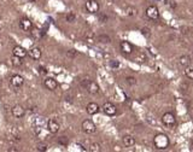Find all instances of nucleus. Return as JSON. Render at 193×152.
I'll return each instance as SVG.
<instances>
[{
  "mask_svg": "<svg viewBox=\"0 0 193 152\" xmlns=\"http://www.w3.org/2000/svg\"><path fill=\"white\" fill-rule=\"evenodd\" d=\"M153 144H155L156 149H158V150H165V149H168L170 141H169V138H168L165 134H162L161 133V134L155 135V138H153Z\"/></svg>",
  "mask_w": 193,
  "mask_h": 152,
  "instance_id": "obj_1",
  "label": "nucleus"
},
{
  "mask_svg": "<svg viewBox=\"0 0 193 152\" xmlns=\"http://www.w3.org/2000/svg\"><path fill=\"white\" fill-rule=\"evenodd\" d=\"M81 85H82V87H85L88 93H91V94H96L98 92H99V86H98V83L94 82V81H92V80H82V82H81Z\"/></svg>",
  "mask_w": 193,
  "mask_h": 152,
  "instance_id": "obj_2",
  "label": "nucleus"
},
{
  "mask_svg": "<svg viewBox=\"0 0 193 152\" xmlns=\"http://www.w3.org/2000/svg\"><path fill=\"white\" fill-rule=\"evenodd\" d=\"M161 120H162V123H163L165 127H168V128L174 127L175 123H176V118H175L174 114H171V112H165V114H163Z\"/></svg>",
  "mask_w": 193,
  "mask_h": 152,
  "instance_id": "obj_3",
  "label": "nucleus"
},
{
  "mask_svg": "<svg viewBox=\"0 0 193 152\" xmlns=\"http://www.w3.org/2000/svg\"><path fill=\"white\" fill-rule=\"evenodd\" d=\"M101 109H103L104 114L107 115V116H115L117 114V108L112 103H110V101L104 103V105L101 106Z\"/></svg>",
  "mask_w": 193,
  "mask_h": 152,
  "instance_id": "obj_4",
  "label": "nucleus"
},
{
  "mask_svg": "<svg viewBox=\"0 0 193 152\" xmlns=\"http://www.w3.org/2000/svg\"><path fill=\"white\" fill-rule=\"evenodd\" d=\"M82 130H83L85 133H87V134H93V133H96V124H94V122L91 121V120H85V121L82 122Z\"/></svg>",
  "mask_w": 193,
  "mask_h": 152,
  "instance_id": "obj_5",
  "label": "nucleus"
},
{
  "mask_svg": "<svg viewBox=\"0 0 193 152\" xmlns=\"http://www.w3.org/2000/svg\"><path fill=\"white\" fill-rule=\"evenodd\" d=\"M146 16L152 21H157L160 18V11L155 5H150L146 9Z\"/></svg>",
  "mask_w": 193,
  "mask_h": 152,
  "instance_id": "obj_6",
  "label": "nucleus"
},
{
  "mask_svg": "<svg viewBox=\"0 0 193 152\" xmlns=\"http://www.w3.org/2000/svg\"><path fill=\"white\" fill-rule=\"evenodd\" d=\"M10 85H11L12 87H15V88H21V87L24 85V79H23L21 75L15 74V75H12L11 79H10Z\"/></svg>",
  "mask_w": 193,
  "mask_h": 152,
  "instance_id": "obj_7",
  "label": "nucleus"
},
{
  "mask_svg": "<svg viewBox=\"0 0 193 152\" xmlns=\"http://www.w3.org/2000/svg\"><path fill=\"white\" fill-rule=\"evenodd\" d=\"M99 9H100V6H99V2L96 0H88L86 2V10L89 13H96V12H99Z\"/></svg>",
  "mask_w": 193,
  "mask_h": 152,
  "instance_id": "obj_8",
  "label": "nucleus"
},
{
  "mask_svg": "<svg viewBox=\"0 0 193 152\" xmlns=\"http://www.w3.org/2000/svg\"><path fill=\"white\" fill-rule=\"evenodd\" d=\"M11 112H12V115H13L16 118H22V117L26 115V110H24V108H23L22 105H15V106L12 108Z\"/></svg>",
  "mask_w": 193,
  "mask_h": 152,
  "instance_id": "obj_9",
  "label": "nucleus"
},
{
  "mask_svg": "<svg viewBox=\"0 0 193 152\" xmlns=\"http://www.w3.org/2000/svg\"><path fill=\"white\" fill-rule=\"evenodd\" d=\"M59 128H61V125H59V123L56 121V120H50V121L47 122V129H48L50 133L56 134V133H58Z\"/></svg>",
  "mask_w": 193,
  "mask_h": 152,
  "instance_id": "obj_10",
  "label": "nucleus"
},
{
  "mask_svg": "<svg viewBox=\"0 0 193 152\" xmlns=\"http://www.w3.org/2000/svg\"><path fill=\"white\" fill-rule=\"evenodd\" d=\"M44 85H45V87H46L47 90H50V91H54V90L58 87V82H57V80H54L53 77H47V79L45 80Z\"/></svg>",
  "mask_w": 193,
  "mask_h": 152,
  "instance_id": "obj_11",
  "label": "nucleus"
},
{
  "mask_svg": "<svg viewBox=\"0 0 193 152\" xmlns=\"http://www.w3.org/2000/svg\"><path fill=\"white\" fill-rule=\"evenodd\" d=\"M19 28L24 31H29L32 30L33 23L30 22L29 18H21L19 19Z\"/></svg>",
  "mask_w": 193,
  "mask_h": 152,
  "instance_id": "obj_12",
  "label": "nucleus"
},
{
  "mask_svg": "<svg viewBox=\"0 0 193 152\" xmlns=\"http://www.w3.org/2000/svg\"><path fill=\"white\" fill-rule=\"evenodd\" d=\"M12 52H13V56H17L19 58H24L28 55V51L22 46H15L12 48Z\"/></svg>",
  "mask_w": 193,
  "mask_h": 152,
  "instance_id": "obj_13",
  "label": "nucleus"
},
{
  "mask_svg": "<svg viewBox=\"0 0 193 152\" xmlns=\"http://www.w3.org/2000/svg\"><path fill=\"white\" fill-rule=\"evenodd\" d=\"M28 55H29V57L34 59V61H39L40 58H41V50L39 48V47H33L30 48L29 51H28Z\"/></svg>",
  "mask_w": 193,
  "mask_h": 152,
  "instance_id": "obj_14",
  "label": "nucleus"
},
{
  "mask_svg": "<svg viewBox=\"0 0 193 152\" xmlns=\"http://www.w3.org/2000/svg\"><path fill=\"white\" fill-rule=\"evenodd\" d=\"M99 110H100V108H99V105L96 103H89L86 106V111H87L88 115H96V114L99 112Z\"/></svg>",
  "mask_w": 193,
  "mask_h": 152,
  "instance_id": "obj_15",
  "label": "nucleus"
},
{
  "mask_svg": "<svg viewBox=\"0 0 193 152\" xmlns=\"http://www.w3.org/2000/svg\"><path fill=\"white\" fill-rule=\"evenodd\" d=\"M120 47H121V51L127 53V55H130L133 52V47H132V45L129 44L128 41H121Z\"/></svg>",
  "mask_w": 193,
  "mask_h": 152,
  "instance_id": "obj_16",
  "label": "nucleus"
},
{
  "mask_svg": "<svg viewBox=\"0 0 193 152\" xmlns=\"http://www.w3.org/2000/svg\"><path fill=\"white\" fill-rule=\"evenodd\" d=\"M122 143L126 147H132V146L135 145V139L132 135H125L123 139H122Z\"/></svg>",
  "mask_w": 193,
  "mask_h": 152,
  "instance_id": "obj_17",
  "label": "nucleus"
},
{
  "mask_svg": "<svg viewBox=\"0 0 193 152\" xmlns=\"http://www.w3.org/2000/svg\"><path fill=\"white\" fill-rule=\"evenodd\" d=\"M179 64H180L181 66H184V68L188 66V65L191 64V58H190V56H187V55L181 56V57L179 58Z\"/></svg>",
  "mask_w": 193,
  "mask_h": 152,
  "instance_id": "obj_18",
  "label": "nucleus"
},
{
  "mask_svg": "<svg viewBox=\"0 0 193 152\" xmlns=\"http://www.w3.org/2000/svg\"><path fill=\"white\" fill-rule=\"evenodd\" d=\"M32 36L34 37V39H36V40H40L41 39V36L44 35V31L39 30L37 28H32Z\"/></svg>",
  "mask_w": 193,
  "mask_h": 152,
  "instance_id": "obj_19",
  "label": "nucleus"
},
{
  "mask_svg": "<svg viewBox=\"0 0 193 152\" xmlns=\"http://www.w3.org/2000/svg\"><path fill=\"white\" fill-rule=\"evenodd\" d=\"M126 13L128 15V16H136L138 15V10L135 9V7H133V6H127L126 7Z\"/></svg>",
  "mask_w": 193,
  "mask_h": 152,
  "instance_id": "obj_20",
  "label": "nucleus"
},
{
  "mask_svg": "<svg viewBox=\"0 0 193 152\" xmlns=\"http://www.w3.org/2000/svg\"><path fill=\"white\" fill-rule=\"evenodd\" d=\"M185 75H186L188 79L193 80V65H188V66L185 68Z\"/></svg>",
  "mask_w": 193,
  "mask_h": 152,
  "instance_id": "obj_21",
  "label": "nucleus"
},
{
  "mask_svg": "<svg viewBox=\"0 0 193 152\" xmlns=\"http://www.w3.org/2000/svg\"><path fill=\"white\" fill-rule=\"evenodd\" d=\"M21 59H22V58L17 57V56H12V57H11V63H12L13 66H21V65H22V61H21Z\"/></svg>",
  "mask_w": 193,
  "mask_h": 152,
  "instance_id": "obj_22",
  "label": "nucleus"
},
{
  "mask_svg": "<svg viewBox=\"0 0 193 152\" xmlns=\"http://www.w3.org/2000/svg\"><path fill=\"white\" fill-rule=\"evenodd\" d=\"M36 150L40 152H45L48 150V146H47V144H45V143H39V144L36 145Z\"/></svg>",
  "mask_w": 193,
  "mask_h": 152,
  "instance_id": "obj_23",
  "label": "nucleus"
},
{
  "mask_svg": "<svg viewBox=\"0 0 193 152\" xmlns=\"http://www.w3.org/2000/svg\"><path fill=\"white\" fill-rule=\"evenodd\" d=\"M100 150H101L100 149V144H98V143H93L89 146V151L91 152H99Z\"/></svg>",
  "mask_w": 193,
  "mask_h": 152,
  "instance_id": "obj_24",
  "label": "nucleus"
},
{
  "mask_svg": "<svg viewBox=\"0 0 193 152\" xmlns=\"http://www.w3.org/2000/svg\"><path fill=\"white\" fill-rule=\"evenodd\" d=\"M58 144L62 145V146H66L69 144V140H68L66 136H61V138H58Z\"/></svg>",
  "mask_w": 193,
  "mask_h": 152,
  "instance_id": "obj_25",
  "label": "nucleus"
},
{
  "mask_svg": "<svg viewBox=\"0 0 193 152\" xmlns=\"http://www.w3.org/2000/svg\"><path fill=\"white\" fill-rule=\"evenodd\" d=\"M98 40H99L100 42H104V44H109V42L111 41L110 37L106 36V35H100V36H98Z\"/></svg>",
  "mask_w": 193,
  "mask_h": 152,
  "instance_id": "obj_26",
  "label": "nucleus"
},
{
  "mask_svg": "<svg viewBox=\"0 0 193 152\" xmlns=\"http://www.w3.org/2000/svg\"><path fill=\"white\" fill-rule=\"evenodd\" d=\"M141 34H142L145 37H150V36H151V31H150L149 28H142V29H141Z\"/></svg>",
  "mask_w": 193,
  "mask_h": 152,
  "instance_id": "obj_27",
  "label": "nucleus"
},
{
  "mask_svg": "<svg viewBox=\"0 0 193 152\" xmlns=\"http://www.w3.org/2000/svg\"><path fill=\"white\" fill-rule=\"evenodd\" d=\"M75 19H76V16H75L74 13H68V15H66V21H68V22L71 23V22H74Z\"/></svg>",
  "mask_w": 193,
  "mask_h": 152,
  "instance_id": "obj_28",
  "label": "nucleus"
},
{
  "mask_svg": "<svg viewBox=\"0 0 193 152\" xmlns=\"http://www.w3.org/2000/svg\"><path fill=\"white\" fill-rule=\"evenodd\" d=\"M126 81L128 82L130 86H133V85H135V83H136V80H135V77H133V76H128V77L126 79Z\"/></svg>",
  "mask_w": 193,
  "mask_h": 152,
  "instance_id": "obj_29",
  "label": "nucleus"
},
{
  "mask_svg": "<svg viewBox=\"0 0 193 152\" xmlns=\"http://www.w3.org/2000/svg\"><path fill=\"white\" fill-rule=\"evenodd\" d=\"M110 65H111V68H114V69H117V68L120 66V62L111 61V62H110Z\"/></svg>",
  "mask_w": 193,
  "mask_h": 152,
  "instance_id": "obj_30",
  "label": "nucleus"
},
{
  "mask_svg": "<svg viewBox=\"0 0 193 152\" xmlns=\"http://www.w3.org/2000/svg\"><path fill=\"white\" fill-rule=\"evenodd\" d=\"M39 72H40V75H46L47 74V69L46 68H44V66H39Z\"/></svg>",
  "mask_w": 193,
  "mask_h": 152,
  "instance_id": "obj_31",
  "label": "nucleus"
},
{
  "mask_svg": "<svg viewBox=\"0 0 193 152\" xmlns=\"http://www.w3.org/2000/svg\"><path fill=\"white\" fill-rule=\"evenodd\" d=\"M77 55V52L75 51V50H70L69 52H68V57H75Z\"/></svg>",
  "mask_w": 193,
  "mask_h": 152,
  "instance_id": "obj_32",
  "label": "nucleus"
},
{
  "mask_svg": "<svg viewBox=\"0 0 193 152\" xmlns=\"http://www.w3.org/2000/svg\"><path fill=\"white\" fill-rule=\"evenodd\" d=\"M28 1H30V2H34V1H35V0H28Z\"/></svg>",
  "mask_w": 193,
  "mask_h": 152,
  "instance_id": "obj_33",
  "label": "nucleus"
},
{
  "mask_svg": "<svg viewBox=\"0 0 193 152\" xmlns=\"http://www.w3.org/2000/svg\"><path fill=\"white\" fill-rule=\"evenodd\" d=\"M1 83H2V81H1V79H0V85H1Z\"/></svg>",
  "mask_w": 193,
  "mask_h": 152,
  "instance_id": "obj_34",
  "label": "nucleus"
},
{
  "mask_svg": "<svg viewBox=\"0 0 193 152\" xmlns=\"http://www.w3.org/2000/svg\"><path fill=\"white\" fill-rule=\"evenodd\" d=\"M192 146H193V141H192Z\"/></svg>",
  "mask_w": 193,
  "mask_h": 152,
  "instance_id": "obj_35",
  "label": "nucleus"
}]
</instances>
